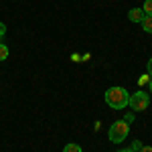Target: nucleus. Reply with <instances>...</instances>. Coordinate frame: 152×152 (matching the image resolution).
<instances>
[{"mask_svg": "<svg viewBox=\"0 0 152 152\" xmlns=\"http://www.w3.org/2000/svg\"><path fill=\"white\" fill-rule=\"evenodd\" d=\"M142 28L146 31V33H150L152 35V14H144V18H142Z\"/></svg>", "mask_w": 152, "mask_h": 152, "instance_id": "5", "label": "nucleus"}, {"mask_svg": "<svg viewBox=\"0 0 152 152\" xmlns=\"http://www.w3.org/2000/svg\"><path fill=\"white\" fill-rule=\"evenodd\" d=\"M63 152H81V146H79V144H73V142H71V144H67V146L63 148Z\"/></svg>", "mask_w": 152, "mask_h": 152, "instance_id": "6", "label": "nucleus"}, {"mask_svg": "<svg viewBox=\"0 0 152 152\" xmlns=\"http://www.w3.org/2000/svg\"><path fill=\"white\" fill-rule=\"evenodd\" d=\"M120 152H130V150H120Z\"/></svg>", "mask_w": 152, "mask_h": 152, "instance_id": "14", "label": "nucleus"}, {"mask_svg": "<svg viewBox=\"0 0 152 152\" xmlns=\"http://www.w3.org/2000/svg\"><path fill=\"white\" fill-rule=\"evenodd\" d=\"M128 132H130V124H126L124 120H120V122H114V126L110 128L107 138H110V142H114V144H120V142L126 140Z\"/></svg>", "mask_w": 152, "mask_h": 152, "instance_id": "2", "label": "nucleus"}, {"mask_svg": "<svg viewBox=\"0 0 152 152\" xmlns=\"http://www.w3.org/2000/svg\"><path fill=\"white\" fill-rule=\"evenodd\" d=\"M4 33H6V26H4V24H2V23H0V37H2V35H4Z\"/></svg>", "mask_w": 152, "mask_h": 152, "instance_id": "11", "label": "nucleus"}, {"mask_svg": "<svg viewBox=\"0 0 152 152\" xmlns=\"http://www.w3.org/2000/svg\"><path fill=\"white\" fill-rule=\"evenodd\" d=\"M128 102H130V95L124 87H110L105 91V104L110 105V107H114V110L126 107Z\"/></svg>", "mask_w": 152, "mask_h": 152, "instance_id": "1", "label": "nucleus"}, {"mask_svg": "<svg viewBox=\"0 0 152 152\" xmlns=\"http://www.w3.org/2000/svg\"><path fill=\"white\" fill-rule=\"evenodd\" d=\"M128 105L132 110H136V112H144V110L150 105V97H148V94H144V91H138V94L130 95Z\"/></svg>", "mask_w": 152, "mask_h": 152, "instance_id": "3", "label": "nucleus"}, {"mask_svg": "<svg viewBox=\"0 0 152 152\" xmlns=\"http://www.w3.org/2000/svg\"><path fill=\"white\" fill-rule=\"evenodd\" d=\"M138 152H152V146H142Z\"/></svg>", "mask_w": 152, "mask_h": 152, "instance_id": "10", "label": "nucleus"}, {"mask_svg": "<svg viewBox=\"0 0 152 152\" xmlns=\"http://www.w3.org/2000/svg\"><path fill=\"white\" fill-rule=\"evenodd\" d=\"M6 57H8V47L6 45H0V61H4Z\"/></svg>", "mask_w": 152, "mask_h": 152, "instance_id": "8", "label": "nucleus"}, {"mask_svg": "<svg viewBox=\"0 0 152 152\" xmlns=\"http://www.w3.org/2000/svg\"><path fill=\"white\" fill-rule=\"evenodd\" d=\"M128 18L132 23H142V18H144V10L142 8H132L128 12Z\"/></svg>", "mask_w": 152, "mask_h": 152, "instance_id": "4", "label": "nucleus"}, {"mask_svg": "<svg viewBox=\"0 0 152 152\" xmlns=\"http://www.w3.org/2000/svg\"><path fill=\"white\" fill-rule=\"evenodd\" d=\"M124 122H126V124H132V122H134V116H132V114H128V116L124 118Z\"/></svg>", "mask_w": 152, "mask_h": 152, "instance_id": "9", "label": "nucleus"}, {"mask_svg": "<svg viewBox=\"0 0 152 152\" xmlns=\"http://www.w3.org/2000/svg\"><path fill=\"white\" fill-rule=\"evenodd\" d=\"M148 83H150V91H152V79H150V81H148Z\"/></svg>", "mask_w": 152, "mask_h": 152, "instance_id": "13", "label": "nucleus"}, {"mask_svg": "<svg viewBox=\"0 0 152 152\" xmlns=\"http://www.w3.org/2000/svg\"><path fill=\"white\" fill-rule=\"evenodd\" d=\"M142 10H144V14H152V0H146V2H144Z\"/></svg>", "mask_w": 152, "mask_h": 152, "instance_id": "7", "label": "nucleus"}, {"mask_svg": "<svg viewBox=\"0 0 152 152\" xmlns=\"http://www.w3.org/2000/svg\"><path fill=\"white\" fill-rule=\"evenodd\" d=\"M148 73H150V77H152V59L148 61Z\"/></svg>", "mask_w": 152, "mask_h": 152, "instance_id": "12", "label": "nucleus"}]
</instances>
